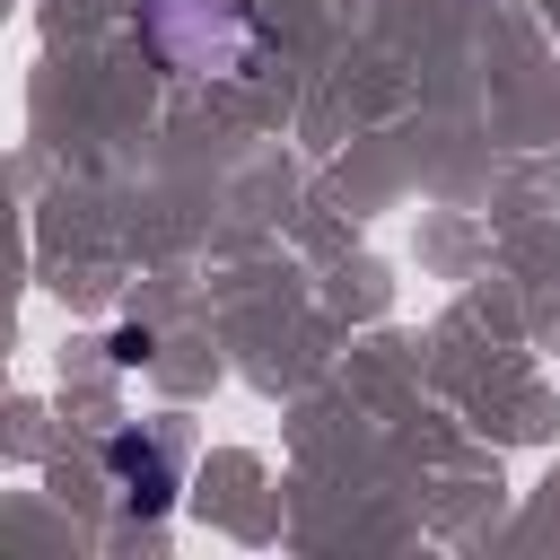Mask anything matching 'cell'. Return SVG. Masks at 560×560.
Wrapping results in <instances>:
<instances>
[{
  "label": "cell",
  "instance_id": "cell-1",
  "mask_svg": "<svg viewBox=\"0 0 560 560\" xmlns=\"http://www.w3.org/2000/svg\"><path fill=\"white\" fill-rule=\"evenodd\" d=\"M105 472H114L122 508H140V516H166V499H175V464H166V446H158V438H140V429L105 438Z\"/></svg>",
  "mask_w": 560,
  "mask_h": 560
}]
</instances>
